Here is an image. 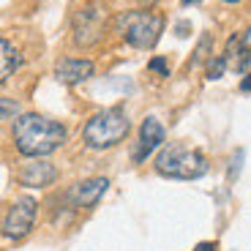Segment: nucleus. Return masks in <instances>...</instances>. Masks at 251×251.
I'll use <instances>...</instances> for the list:
<instances>
[{
  "label": "nucleus",
  "mask_w": 251,
  "mask_h": 251,
  "mask_svg": "<svg viewBox=\"0 0 251 251\" xmlns=\"http://www.w3.org/2000/svg\"><path fill=\"white\" fill-rule=\"evenodd\" d=\"M188 30H191L188 22H180V25H177V36H188Z\"/></svg>",
  "instance_id": "obj_17"
},
{
  "label": "nucleus",
  "mask_w": 251,
  "mask_h": 251,
  "mask_svg": "<svg viewBox=\"0 0 251 251\" xmlns=\"http://www.w3.org/2000/svg\"><path fill=\"white\" fill-rule=\"evenodd\" d=\"M107 27V11L101 6H85L82 11H76L74 17V41L76 47H93L101 41Z\"/></svg>",
  "instance_id": "obj_5"
},
{
  "label": "nucleus",
  "mask_w": 251,
  "mask_h": 251,
  "mask_svg": "<svg viewBox=\"0 0 251 251\" xmlns=\"http://www.w3.org/2000/svg\"><path fill=\"white\" fill-rule=\"evenodd\" d=\"M161 142H164V126L158 123L156 118H145L142 126H139V142H137V148H134L131 158L137 164L145 161Z\"/></svg>",
  "instance_id": "obj_8"
},
{
  "label": "nucleus",
  "mask_w": 251,
  "mask_h": 251,
  "mask_svg": "<svg viewBox=\"0 0 251 251\" xmlns=\"http://www.w3.org/2000/svg\"><path fill=\"white\" fill-rule=\"evenodd\" d=\"M191 3H200V0H183V6H191Z\"/></svg>",
  "instance_id": "obj_21"
},
{
  "label": "nucleus",
  "mask_w": 251,
  "mask_h": 251,
  "mask_svg": "<svg viewBox=\"0 0 251 251\" xmlns=\"http://www.w3.org/2000/svg\"><path fill=\"white\" fill-rule=\"evenodd\" d=\"M243 44L249 47V52H251V27H249V30H246V33H243Z\"/></svg>",
  "instance_id": "obj_19"
},
{
  "label": "nucleus",
  "mask_w": 251,
  "mask_h": 251,
  "mask_svg": "<svg viewBox=\"0 0 251 251\" xmlns=\"http://www.w3.org/2000/svg\"><path fill=\"white\" fill-rule=\"evenodd\" d=\"M66 139H69L66 126L52 118H44V115L27 112V115H19L17 123H14V145L27 158L50 156Z\"/></svg>",
  "instance_id": "obj_1"
},
{
  "label": "nucleus",
  "mask_w": 251,
  "mask_h": 251,
  "mask_svg": "<svg viewBox=\"0 0 251 251\" xmlns=\"http://www.w3.org/2000/svg\"><path fill=\"white\" fill-rule=\"evenodd\" d=\"M96 74V63L93 60H76V57H63L55 66V76L66 85H79V82L90 79Z\"/></svg>",
  "instance_id": "obj_9"
},
{
  "label": "nucleus",
  "mask_w": 251,
  "mask_h": 251,
  "mask_svg": "<svg viewBox=\"0 0 251 251\" xmlns=\"http://www.w3.org/2000/svg\"><path fill=\"white\" fill-rule=\"evenodd\" d=\"M156 170L164 177H177V180H194L207 172V161L197 148H188L183 142L167 145L156 158Z\"/></svg>",
  "instance_id": "obj_2"
},
{
  "label": "nucleus",
  "mask_w": 251,
  "mask_h": 251,
  "mask_svg": "<svg viewBox=\"0 0 251 251\" xmlns=\"http://www.w3.org/2000/svg\"><path fill=\"white\" fill-rule=\"evenodd\" d=\"M36 213H38V202L33 197H19L11 207H8V216L3 221V235L11 240L25 238L27 232L36 224Z\"/></svg>",
  "instance_id": "obj_6"
},
{
  "label": "nucleus",
  "mask_w": 251,
  "mask_h": 251,
  "mask_svg": "<svg viewBox=\"0 0 251 251\" xmlns=\"http://www.w3.org/2000/svg\"><path fill=\"white\" fill-rule=\"evenodd\" d=\"M221 60H224L226 69L238 71V74H246V71H249L251 52H249V47L243 44V36H232L226 41V50H224V55H221Z\"/></svg>",
  "instance_id": "obj_11"
},
{
  "label": "nucleus",
  "mask_w": 251,
  "mask_h": 251,
  "mask_svg": "<svg viewBox=\"0 0 251 251\" xmlns=\"http://www.w3.org/2000/svg\"><path fill=\"white\" fill-rule=\"evenodd\" d=\"M161 30H164V14L158 11H126L118 17V33L134 50L156 47Z\"/></svg>",
  "instance_id": "obj_3"
},
{
  "label": "nucleus",
  "mask_w": 251,
  "mask_h": 251,
  "mask_svg": "<svg viewBox=\"0 0 251 251\" xmlns=\"http://www.w3.org/2000/svg\"><path fill=\"white\" fill-rule=\"evenodd\" d=\"M19 63H22L19 50L8 41V38H0V82H6L8 76L19 69Z\"/></svg>",
  "instance_id": "obj_12"
},
{
  "label": "nucleus",
  "mask_w": 251,
  "mask_h": 251,
  "mask_svg": "<svg viewBox=\"0 0 251 251\" xmlns=\"http://www.w3.org/2000/svg\"><path fill=\"white\" fill-rule=\"evenodd\" d=\"M128 118H126L120 109H104V112L93 115V118L85 123L82 128V139L88 148L93 151H107L112 145H118L120 139H126L128 134Z\"/></svg>",
  "instance_id": "obj_4"
},
{
  "label": "nucleus",
  "mask_w": 251,
  "mask_h": 251,
  "mask_svg": "<svg viewBox=\"0 0 251 251\" xmlns=\"http://www.w3.org/2000/svg\"><path fill=\"white\" fill-rule=\"evenodd\" d=\"M240 90H246V93H249V90H251V76H246V79L240 82Z\"/></svg>",
  "instance_id": "obj_20"
},
{
  "label": "nucleus",
  "mask_w": 251,
  "mask_h": 251,
  "mask_svg": "<svg viewBox=\"0 0 251 251\" xmlns=\"http://www.w3.org/2000/svg\"><path fill=\"white\" fill-rule=\"evenodd\" d=\"M109 188L107 177H93V180H82L76 186H71L66 191V202L74 207H90L104 197V191Z\"/></svg>",
  "instance_id": "obj_7"
},
{
  "label": "nucleus",
  "mask_w": 251,
  "mask_h": 251,
  "mask_svg": "<svg viewBox=\"0 0 251 251\" xmlns=\"http://www.w3.org/2000/svg\"><path fill=\"white\" fill-rule=\"evenodd\" d=\"M240 158H243V153H235V161H232V175H238V167H240Z\"/></svg>",
  "instance_id": "obj_18"
},
{
  "label": "nucleus",
  "mask_w": 251,
  "mask_h": 251,
  "mask_svg": "<svg viewBox=\"0 0 251 251\" xmlns=\"http://www.w3.org/2000/svg\"><path fill=\"white\" fill-rule=\"evenodd\" d=\"M55 177H57V170L47 161H30L19 172V183L27 188H47L55 183Z\"/></svg>",
  "instance_id": "obj_10"
},
{
  "label": "nucleus",
  "mask_w": 251,
  "mask_h": 251,
  "mask_svg": "<svg viewBox=\"0 0 251 251\" xmlns=\"http://www.w3.org/2000/svg\"><path fill=\"white\" fill-rule=\"evenodd\" d=\"M22 112V107H19L14 99H3L0 96V120H8V118H17V115Z\"/></svg>",
  "instance_id": "obj_13"
},
{
  "label": "nucleus",
  "mask_w": 251,
  "mask_h": 251,
  "mask_svg": "<svg viewBox=\"0 0 251 251\" xmlns=\"http://www.w3.org/2000/svg\"><path fill=\"white\" fill-rule=\"evenodd\" d=\"M194 251H216V243H210V240H207V243H197Z\"/></svg>",
  "instance_id": "obj_16"
},
{
  "label": "nucleus",
  "mask_w": 251,
  "mask_h": 251,
  "mask_svg": "<svg viewBox=\"0 0 251 251\" xmlns=\"http://www.w3.org/2000/svg\"><path fill=\"white\" fill-rule=\"evenodd\" d=\"M142 3H148V6H151V3H158V0H142Z\"/></svg>",
  "instance_id": "obj_22"
},
{
  "label": "nucleus",
  "mask_w": 251,
  "mask_h": 251,
  "mask_svg": "<svg viewBox=\"0 0 251 251\" xmlns=\"http://www.w3.org/2000/svg\"><path fill=\"white\" fill-rule=\"evenodd\" d=\"M224 60L221 57H213V60L207 63V79H221V74H224Z\"/></svg>",
  "instance_id": "obj_14"
},
{
  "label": "nucleus",
  "mask_w": 251,
  "mask_h": 251,
  "mask_svg": "<svg viewBox=\"0 0 251 251\" xmlns=\"http://www.w3.org/2000/svg\"><path fill=\"white\" fill-rule=\"evenodd\" d=\"M224 3H240V0H224Z\"/></svg>",
  "instance_id": "obj_23"
},
{
  "label": "nucleus",
  "mask_w": 251,
  "mask_h": 251,
  "mask_svg": "<svg viewBox=\"0 0 251 251\" xmlns=\"http://www.w3.org/2000/svg\"><path fill=\"white\" fill-rule=\"evenodd\" d=\"M148 69L156 71V74H161V76H170V66H167V60H164V57H153V60L148 63Z\"/></svg>",
  "instance_id": "obj_15"
}]
</instances>
